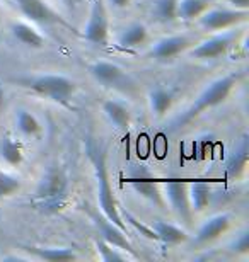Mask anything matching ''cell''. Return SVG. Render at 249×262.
<instances>
[{
	"label": "cell",
	"instance_id": "15",
	"mask_svg": "<svg viewBox=\"0 0 249 262\" xmlns=\"http://www.w3.org/2000/svg\"><path fill=\"white\" fill-rule=\"evenodd\" d=\"M14 131L21 140H40L45 133V124L41 118L29 107H15L14 116Z\"/></svg>",
	"mask_w": 249,
	"mask_h": 262
},
{
	"label": "cell",
	"instance_id": "17",
	"mask_svg": "<svg viewBox=\"0 0 249 262\" xmlns=\"http://www.w3.org/2000/svg\"><path fill=\"white\" fill-rule=\"evenodd\" d=\"M150 29L144 20H131L116 33V46L121 50H137L149 43Z\"/></svg>",
	"mask_w": 249,
	"mask_h": 262
},
{
	"label": "cell",
	"instance_id": "29",
	"mask_svg": "<svg viewBox=\"0 0 249 262\" xmlns=\"http://www.w3.org/2000/svg\"><path fill=\"white\" fill-rule=\"evenodd\" d=\"M227 252L241 259H246L249 255V230L246 227L236 232L229 245H227Z\"/></svg>",
	"mask_w": 249,
	"mask_h": 262
},
{
	"label": "cell",
	"instance_id": "22",
	"mask_svg": "<svg viewBox=\"0 0 249 262\" xmlns=\"http://www.w3.org/2000/svg\"><path fill=\"white\" fill-rule=\"evenodd\" d=\"M92 222L98 227V230H99L101 238L106 240V242L111 244V245H116V247H120V249H123V250H128V252H131V254H135L133 252V245H131L130 238H128V233L123 232L121 228H118L114 223L108 222V220H106L104 216L103 218H92Z\"/></svg>",
	"mask_w": 249,
	"mask_h": 262
},
{
	"label": "cell",
	"instance_id": "20",
	"mask_svg": "<svg viewBox=\"0 0 249 262\" xmlns=\"http://www.w3.org/2000/svg\"><path fill=\"white\" fill-rule=\"evenodd\" d=\"M176 101V94L171 87L167 85H154L147 92V104H149V111L152 118L162 119L167 116V113H171V109Z\"/></svg>",
	"mask_w": 249,
	"mask_h": 262
},
{
	"label": "cell",
	"instance_id": "26",
	"mask_svg": "<svg viewBox=\"0 0 249 262\" xmlns=\"http://www.w3.org/2000/svg\"><path fill=\"white\" fill-rule=\"evenodd\" d=\"M94 250H96L99 260H103V262H126V260L137 259L135 254L116 247V245H111L103 238H98L96 242H94Z\"/></svg>",
	"mask_w": 249,
	"mask_h": 262
},
{
	"label": "cell",
	"instance_id": "12",
	"mask_svg": "<svg viewBox=\"0 0 249 262\" xmlns=\"http://www.w3.org/2000/svg\"><path fill=\"white\" fill-rule=\"evenodd\" d=\"M234 223V214L229 211H219L210 214L208 218H205L200 223V227L195 233L193 242L197 245H208L214 244L215 240H219L220 237L229 232Z\"/></svg>",
	"mask_w": 249,
	"mask_h": 262
},
{
	"label": "cell",
	"instance_id": "34",
	"mask_svg": "<svg viewBox=\"0 0 249 262\" xmlns=\"http://www.w3.org/2000/svg\"><path fill=\"white\" fill-rule=\"evenodd\" d=\"M4 106H5V89L0 85V114H2Z\"/></svg>",
	"mask_w": 249,
	"mask_h": 262
},
{
	"label": "cell",
	"instance_id": "33",
	"mask_svg": "<svg viewBox=\"0 0 249 262\" xmlns=\"http://www.w3.org/2000/svg\"><path fill=\"white\" fill-rule=\"evenodd\" d=\"M33 257L31 255H17V254H9V255H4L2 260H31Z\"/></svg>",
	"mask_w": 249,
	"mask_h": 262
},
{
	"label": "cell",
	"instance_id": "23",
	"mask_svg": "<svg viewBox=\"0 0 249 262\" xmlns=\"http://www.w3.org/2000/svg\"><path fill=\"white\" fill-rule=\"evenodd\" d=\"M186 186H188V201L193 216L206 211L212 203V196H214L212 186L208 182H201V181L186 182Z\"/></svg>",
	"mask_w": 249,
	"mask_h": 262
},
{
	"label": "cell",
	"instance_id": "19",
	"mask_svg": "<svg viewBox=\"0 0 249 262\" xmlns=\"http://www.w3.org/2000/svg\"><path fill=\"white\" fill-rule=\"evenodd\" d=\"M101 113L106 118V121L118 131L128 129L131 124V118H133L128 104L114 97L104 99L103 104H101Z\"/></svg>",
	"mask_w": 249,
	"mask_h": 262
},
{
	"label": "cell",
	"instance_id": "7",
	"mask_svg": "<svg viewBox=\"0 0 249 262\" xmlns=\"http://www.w3.org/2000/svg\"><path fill=\"white\" fill-rule=\"evenodd\" d=\"M247 20V10L232 9L229 5H212L206 9L200 17L195 20L198 28L206 33H217V31H225L232 28H239Z\"/></svg>",
	"mask_w": 249,
	"mask_h": 262
},
{
	"label": "cell",
	"instance_id": "13",
	"mask_svg": "<svg viewBox=\"0 0 249 262\" xmlns=\"http://www.w3.org/2000/svg\"><path fill=\"white\" fill-rule=\"evenodd\" d=\"M130 177V186L137 194L142 196L145 201H149L150 204L157 208H166L164 203L162 192H161V184L152 181V174L147 170L145 165H135L133 170L128 172Z\"/></svg>",
	"mask_w": 249,
	"mask_h": 262
},
{
	"label": "cell",
	"instance_id": "28",
	"mask_svg": "<svg viewBox=\"0 0 249 262\" xmlns=\"http://www.w3.org/2000/svg\"><path fill=\"white\" fill-rule=\"evenodd\" d=\"M23 187V179L10 172V169H4L0 165V199H9L15 196Z\"/></svg>",
	"mask_w": 249,
	"mask_h": 262
},
{
	"label": "cell",
	"instance_id": "24",
	"mask_svg": "<svg viewBox=\"0 0 249 262\" xmlns=\"http://www.w3.org/2000/svg\"><path fill=\"white\" fill-rule=\"evenodd\" d=\"M26 250L33 259L48 262H67L81 257L75 252V249L72 247H40V245H33V247H26Z\"/></svg>",
	"mask_w": 249,
	"mask_h": 262
},
{
	"label": "cell",
	"instance_id": "11",
	"mask_svg": "<svg viewBox=\"0 0 249 262\" xmlns=\"http://www.w3.org/2000/svg\"><path fill=\"white\" fill-rule=\"evenodd\" d=\"M161 192L164 198V203L169 209L176 214L179 222L188 225L193 220L191 208L188 201V186L186 182L181 181H167L161 182Z\"/></svg>",
	"mask_w": 249,
	"mask_h": 262
},
{
	"label": "cell",
	"instance_id": "21",
	"mask_svg": "<svg viewBox=\"0 0 249 262\" xmlns=\"http://www.w3.org/2000/svg\"><path fill=\"white\" fill-rule=\"evenodd\" d=\"M150 227L157 235V242H162L164 245H181L189 240V233L181 225L169 223L164 220H154Z\"/></svg>",
	"mask_w": 249,
	"mask_h": 262
},
{
	"label": "cell",
	"instance_id": "36",
	"mask_svg": "<svg viewBox=\"0 0 249 262\" xmlns=\"http://www.w3.org/2000/svg\"><path fill=\"white\" fill-rule=\"evenodd\" d=\"M0 23H2V5H0Z\"/></svg>",
	"mask_w": 249,
	"mask_h": 262
},
{
	"label": "cell",
	"instance_id": "25",
	"mask_svg": "<svg viewBox=\"0 0 249 262\" xmlns=\"http://www.w3.org/2000/svg\"><path fill=\"white\" fill-rule=\"evenodd\" d=\"M214 4L215 0H178V20L195 23Z\"/></svg>",
	"mask_w": 249,
	"mask_h": 262
},
{
	"label": "cell",
	"instance_id": "4",
	"mask_svg": "<svg viewBox=\"0 0 249 262\" xmlns=\"http://www.w3.org/2000/svg\"><path fill=\"white\" fill-rule=\"evenodd\" d=\"M70 196V176L63 167L53 165L40 177L34 191V203L46 213L62 209Z\"/></svg>",
	"mask_w": 249,
	"mask_h": 262
},
{
	"label": "cell",
	"instance_id": "2",
	"mask_svg": "<svg viewBox=\"0 0 249 262\" xmlns=\"http://www.w3.org/2000/svg\"><path fill=\"white\" fill-rule=\"evenodd\" d=\"M86 151H87L89 162H91V165H92L94 182H96V196H98V204H99L101 213H103V216L108 220V222L114 223L118 228L128 233V227H126V223L123 222V218H121L120 206L113 194L108 165H106L104 150L101 148L94 140H89Z\"/></svg>",
	"mask_w": 249,
	"mask_h": 262
},
{
	"label": "cell",
	"instance_id": "18",
	"mask_svg": "<svg viewBox=\"0 0 249 262\" xmlns=\"http://www.w3.org/2000/svg\"><path fill=\"white\" fill-rule=\"evenodd\" d=\"M247 155H249V143H247V135L244 133L239 140L236 141V145L232 146L224 164V172L229 179H242L246 176L247 170Z\"/></svg>",
	"mask_w": 249,
	"mask_h": 262
},
{
	"label": "cell",
	"instance_id": "14",
	"mask_svg": "<svg viewBox=\"0 0 249 262\" xmlns=\"http://www.w3.org/2000/svg\"><path fill=\"white\" fill-rule=\"evenodd\" d=\"M9 33L17 41L21 46L29 50H45L48 46V39L41 33L38 24L31 23V20L21 17V19H12L9 23Z\"/></svg>",
	"mask_w": 249,
	"mask_h": 262
},
{
	"label": "cell",
	"instance_id": "5",
	"mask_svg": "<svg viewBox=\"0 0 249 262\" xmlns=\"http://www.w3.org/2000/svg\"><path fill=\"white\" fill-rule=\"evenodd\" d=\"M87 70L89 75L92 77V80L104 89L126 94H131L137 89V80L133 78V75L120 63H116V61L101 58L92 60L87 65Z\"/></svg>",
	"mask_w": 249,
	"mask_h": 262
},
{
	"label": "cell",
	"instance_id": "8",
	"mask_svg": "<svg viewBox=\"0 0 249 262\" xmlns=\"http://www.w3.org/2000/svg\"><path fill=\"white\" fill-rule=\"evenodd\" d=\"M197 36L186 34V33H176L167 34L162 38L156 39L149 48V56L156 61H171L178 58L179 55L188 53L189 48L197 43Z\"/></svg>",
	"mask_w": 249,
	"mask_h": 262
},
{
	"label": "cell",
	"instance_id": "10",
	"mask_svg": "<svg viewBox=\"0 0 249 262\" xmlns=\"http://www.w3.org/2000/svg\"><path fill=\"white\" fill-rule=\"evenodd\" d=\"M15 7L21 12L24 19L38 26H63V28H70V23L63 19L50 4L45 0H12Z\"/></svg>",
	"mask_w": 249,
	"mask_h": 262
},
{
	"label": "cell",
	"instance_id": "3",
	"mask_svg": "<svg viewBox=\"0 0 249 262\" xmlns=\"http://www.w3.org/2000/svg\"><path fill=\"white\" fill-rule=\"evenodd\" d=\"M19 87L36 94V96L46 97L53 102L67 104L70 102L79 91V83L72 77L60 72H43L34 75L21 77L15 80Z\"/></svg>",
	"mask_w": 249,
	"mask_h": 262
},
{
	"label": "cell",
	"instance_id": "1",
	"mask_svg": "<svg viewBox=\"0 0 249 262\" xmlns=\"http://www.w3.org/2000/svg\"><path fill=\"white\" fill-rule=\"evenodd\" d=\"M237 83H239V75H237V73H225V75L214 78V80L208 82L198 92V96L193 99L188 107L183 109L181 114H178L176 118L171 119L169 129L179 131L181 128L186 126V124L200 118L203 113L222 106V104L229 99V96L236 89Z\"/></svg>",
	"mask_w": 249,
	"mask_h": 262
},
{
	"label": "cell",
	"instance_id": "9",
	"mask_svg": "<svg viewBox=\"0 0 249 262\" xmlns=\"http://www.w3.org/2000/svg\"><path fill=\"white\" fill-rule=\"evenodd\" d=\"M82 38L92 45L104 46L109 41V14L104 0H91L87 23L82 29Z\"/></svg>",
	"mask_w": 249,
	"mask_h": 262
},
{
	"label": "cell",
	"instance_id": "30",
	"mask_svg": "<svg viewBox=\"0 0 249 262\" xmlns=\"http://www.w3.org/2000/svg\"><path fill=\"white\" fill-rule=\"evenodd\" d=\"M120 213H121V218H123V222L126 223V227H128V230L131 227L137 233H140L142 237H145L147 240H152V242H157V235L152 230L150 225L142 223L140 220L137 218V216H133V214H131L130 211H121V209H120Z\"/></svg>",
	"mask_w": 249,
	"mask_h": 262
},
{
	"label": "cell",
	"instance_id": "31",
	"mask_svg": "<svg viewBox=\"0 0 249 262\" xmlns=\"http://www.w3.org/2000/svg\"><path fill=\"white\" fill-rule=\"evenodd\" d=\"M225 5H229L232 9L239 10H249V0H225Z\"/></svg>",
	"mask_w": 249,
	"mask_h": 262
},
{
	"label": "cell",
	"instance_id": "16",
	"mask_svg": "<svg viewBox=\"0 0 249 262\" xmlns=\"http://www.w3.org/2000/svg\"><path fill=\"white\" fill-rule=\"evenodd\" d=\"M26 162V148L24 140L17 135L2 133L0 135V165L5 169L15 170L21 169Z\"/></svg>",
	"mask_w": 249,
	"mask_h": 262
},
{
	"label": "cell",
	"instance_id": "6",
	"mask_svg": "<svg viewBox=\"0 0 249 262\" xmlns=\"http://www.w3.org/2000/svg\"><path fill=\"white\" fill-rule=\"evenodd\" d=\"M237 39H239V29L237 28L210 33L208 38L198 39L189 48L188 55L189 58L197 61H217L229 55Z\"/></svg>",
	"mask_w": 249,
	"mask_h": 262
},
{
	"label": "cell",
	"instance_id": "35",
	"mask_svg": "<svg viewBox=\"0 0 249 262\" xmlns=\"http://www.w3.org/2000/svg\"><path fill=\"white\" fill-rule=\"evenodd\" d=\"M60 2H62L63 5H72V4H75L77 0H60Z\"/></svg>",
	"mask_w": 249,
	"mask_h": 262
},
{
	"label": "cell",
	"instance_id": "27",
	"mask_svg": "<svg viewBox=\"0 0 249 262\" xmlns=\"http://www.w3.org/2000/svg\"><path fill=\"white\" fill-rule=\"evenodd\" d=\"M152 17L161 24H173L178 20V0H152Z\"/></svg>",
	"mask_w": 249,
	"mask_h": 262
},
{
	"label": "cell",
	"instance_id": "32",
	"mask_svg": "<svg viewBox=\"0 0 249 262\" xmlns=\"http://www.w3.org/2000/svg\"><path fill=\"white\" fill-rule=\"evenodd\" d=\"M108 4H109L113 9L125 10V9H128L131 4H133V0H108Z\"/></svg>",
	"mask_w": 249,
	"mask_h": 262
}]
</instances>
